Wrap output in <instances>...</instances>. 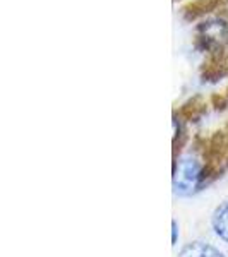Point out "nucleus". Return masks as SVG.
I'll return each mask as SVG.
<instances>
[{"label": "nucleus", "instance_id": "nucleus-1", "mask_svg": "<svg viewBox=\"0 0 228 257\" xmlns=\"http://www.w3.org/2000/svg\"><path fill=\"white\" fill-rule=\"evenodd\" d=\"M213 177L209 163L202 153H187L173 161L172 185L173 192L180 197H189L197 194L208 185Z\"/></svg>", "mask_w": 228, "mask_h": 257}, {"label": "nucleus", "instance_id": "nucleus-2", "mask_svg": "<svg viewBox=\"0 0 228 257\" xmlns=\"http://www.w3.org/2000/svg\"><path fill=\"white\" fill-rule=\"evenodd\" d=\"M225 41H228V26L221 21H208V23H202L197 28L196 33V40L194 45L199 50H206L209 53L219 52L223 50Z\"/></svg>", "mask_w": 228, "mask_h": 257}, {"label": "nucleus", "instance_id": "nucleus-3", "mask_svg": "<svg viewBox=\"0 0 228 257\" xmlns=\"http://www.w3.org/2000/svg\"><path fill=\"white\" fill-rule=\"evenodd\" d=\"M177 257H226L225 252L206 240H192L180 247Z\"/></svg>", "mask_w": 228, "mask_h": 257}, {"label": "nucleus", "instance_id": "nucleus-4", "mask_svg": "<svg viewBox=\"0 0 228 257\" xmlns=\"http://www.w3.org/2000/svg\"><path fill=\"white\" fill-rule=\"evenodd\" d=\"M226 72H228V62L223 50L209 53L208 60L202 64V70H201L204 81H216L219 77L225 76Z\"/></svg>", "mask_w": 228, "mask_h": 257}, {"label": "nucleus", "instance_id": "nucleus-5", "mask_svg": "<svg viewBox=\"0 0 228 257\" xmlns=\"http://www.w3.org/2000/svg\"><path fill=\"white\" fill-rule=\"evenodd\" d=\"M228 0H192V2L185 4L182 7V12H184V18L187 21H192L196 18H201V16L208 14V12L218 9V7L225 6Z\"/></svg>", "mask_w": 228, "mask_h": 257}, {"label": "nucleus", "instance_id": "nucleus-6", "mask_svg": "<svg viewBox=\"0 0 228 257\" xmlns=\"http://www.w3.org/2000/svg\"><path fill=\"white\" fill-rule=\"evenodd\" d=\"M211 230L221 242L228 243V201H223L211 214Z\"/></svg>", "mask_w": 228, "mask_h": 257}, {"label": "nucleus", "instance_id": "nucleus-7", "mask_svg": "<svg viewBox=\"0 0 228 257\" xmlns=\"http://www.w3.org/2000/svg\"><path fill=\"white\" fill-rule=\"evenodd\" d=\"M177 242H179V223L177 219H172V245L177 247Z\"/></svg>", "mask_w": 228, "mask_h": 257}]
</instances>
